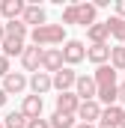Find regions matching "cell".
<instances>
[{"label": "cell", "mask_w": 125, "mask_h": 128, "mask_svg": "<svg viewBox=\"0 0 125 128\" xmlns=\"http://www.w3.org/2000/svg\"><path fill=\"white\" fill-rule=\"evenodd\" d=\"M74 80H78V72L68 68V66H62L60 72L51 74V86H54L57 92H72V90H74Z\"/></svg>", "instance_id": "cell-3"}, {"label": "cell", "mask_w": 125, "mask_h": 128, "mask_svg": "<svg viewBox=\"0 0 125 128\" xmlns=\"http://www.w3.org/2000/svg\"><path fill=\"white\" fill-rule=\"evenodd\" d=\"M104 24H107V30H110V39H116L119 45H125V18H116V15H110Z\"/></svg>", "instance_id": "cell-21"}, {"label": "cell", "mask_w": 125, "mask_h": 128, "mask_svg": "<svg viewBox=\"0 0 125 128\" xmlns=\"http://www.w3.org/2000/svg\"><path fill=\"white\" fill-rule=\"evenodd\" d=\"M78 107H80V98L74 96V92H60V96H57V110H60V113H72V116H74Z\"/></svg>", "instance_id": "cell-16"}, {"label": "cell", "mask_w": 125, "mask_h": 128, "mask_svg": "<svg viewBox=\"0 0 125 128\" xmlns=\"http://www.w3.org/2000/svg\"><path fill=\"white\" fill-rule=\"evenodd\" d=\"M98 122H107V125L119 128L125 122V107H119V104H110V107H101V119Z\"/></svg>", "instance_id": "cell-14"}, {"label": "cell", "mask_w": 125, "mask_h": 128, "mask_svg": "<svg viewBox=\"0 0 125 128\" xmlns=\"http://www.w3.org/2000/svg\"><path fill=\"white\" fill-rule=\"evenodd\" d=\"M74 119H80V122H86V125H95V122L101 119V104H98L95 98H92V101H80Z\"/></svg>", "instance_id": "cell-7"}, {"label": "cell", "mask_w": 125, "mask_h": 128, "mask_svg": "<svg viewBox=\"0 0 125 128\" xmlns=\"http://www.w3.org/2000/svg\"><path fill=\"white\" fill-rule=\"evenodd\" d=\"M21 21L27 24V27H42V24H48V12L39 6V3H27L24 6V15H21Z\"/></svg>", "instance_id": "cell-6"}, {"label": "cell", "mask_w": 125, "mask_h": 128, "mask_svg": "<svg viewBox=\"0 0 125 128\" xmlns=\"http://www.w3.org/2000/svg\"><path fill=\"white\" fill-rule=\"evenodd\" d=\"M48 125H51V128H74V125H78V119H74L72 113H60V110H54V113L48 116Z\"/></svg>", "instance_id": "cell-22"}, {"label": "cell", "mask_w": 125, "mask_h": 128, "mask_svg": "<svg viewBox=\"0 0 125 128\" xmlns=\"http://www.w3.org/2000/svg\"><path fill=\"white\" fill-rule=\"evenodd\" d=\"M27 128H51V125L45 116H39V119H27Z\"/></svg>", "instance_id": "cell-26"}, {"label": "cell", "mask_w": 125, "mask_h": 128, "mask_svg": "<svg viewBox=\"0 0 125 128\" xmlns=\"http://www.w3.org/2000/svg\"><path fill=\"white\" fill-rule=\"evenodd\" d=\"M74 128H95V125H86V122H78Z\"/></svg>", "instance_id": "cell-31"}, {"label": "cell", "mask_w": 125, "mask_h": 128, "mask_svg": "<svg viewBox=\"0 0 125 128\" xmlns=\"http://www.w3.org/2000/svg\"><path fill=\"white\" fill-rule=\"evenodd\" d=\"M9 72H12V68H9V60H6V57L0 54V78H6Z\"/></svg>", "instance_id": "cell-28"}, {"label": "cell", "mask_w": 125, "mask_h": 128, "mask_svg": "<svg viewBox=\"0 0 125 128\" xmlns=\"http://www.w3.org/2000/svg\"><path fill=\"white\" fill-rule=\"evenodd\" d=\"M6 101H9V96H6V92L0 90V107H6Z\"/></svg>", "instance_id": "cell-30"}, {"label": "cell", "mask_w": 125, "mask_h": 128, "mask_svg": "<svg viewBox=\"0 0 125 128\" xmlns=\"http://www.w3.org/2000/svg\"><path fill=\"white\" fill-rule=\"evenodd\" d=\"M113 9H116V18H125V0H116Z\"/></svg>", "instance_id": "cell-29"}, {"label": "cell", "mask_w": 125, "mask_h": 128, "mask_svg": "<svg viewBox=\"0 0 125 128\" xmlns=\"http://www.w3.org/2000/svg\"><path fill=\"white\" fill-rule=\"evenodd\" d=\"M3 39H6V33H3V24H0V42H3Z\"/></svg>", "instance_id": "cell-33"}, {"label": "cell", "mask_w": 125, "mask_h": 128, "mask_svg": "<svg viewBox=\"0 0 125 128\" xmlns=\"http://www.w3.org/2000/svg\"><path fill=\"white\" fill-rule=\"evenodd\" d=\"M27 86L33 90V96H39V98L54 90V86H51V74H45V72H33L30 78H27Z\"/></svg>", "instance_id": "cell-9"}, {"label": "cell", "mask_w": 125, "mask_h": 128, "mask_svg": "<svg viewBox=\"0 0 125 128\" xmlns=\"http://www.w3.org/2000/svg\"><path fill=\"white\" fill-rule=\"evenodd\" d=\"M72 92L80 98V101H92V98H95V80H92V74H78Z\"/></svg>", "instance_id": "cell-8"}, {"label": "cell", "mask_w": 125, "mask_h": 128, "mask_svg": "<svg viewBox=\"0 0 125 128\" xmlns=\"http://www.w3.org/2000/svg\"><path fill=\"white\" fill-rule=\"evenodd\" d=\"M62 27H68V24H78V15H74V3H68L66 9H62Z\"/></svg>", "instance_id": "cell-25"}, {"label": "cell", "mask_w": 125, "mask_h": 128, "mask_svg": "<svg viewBox=\"0 0 125 128\" xmlns=\"http://www.w3.org/2000/svg\"><path fill=\"white\" fill-rule=\"evenodd\" d=\"M3 33L6 36H12V39H24L27 42V36H30V27L18 18V21H3Z\"/></svg>", "instance_id": "cell-20"}, {"label": "cell", "mask_w": 125, "mask_h": 128, "mask_svg": "<svg viewBox=\"0 0 125 128\" xmlns=\"http://www.w3.org/2000/svg\"><path fill=\"white\" fill-rule=\"evenodd\" d=\"M60 68H62V54H60V48H42V66H39V72L54 74V72H60Z\"/></svg>", "instance_id": "cell-4"}, {"label": "cell", "mask_w": 125, "mask_h": 128, "mask_svg": "<svg viewBox=\"0 0 125 128\" xmlns=\"http://www.w3.org/2000/svg\"><path fill=\"white\" fill-rule=\"evenodd\" d=\"M107 66L119 74V72H125V45H116V48H110V60H107Z\"/></svg>", "instance_id": "cell-23"}, {"label": "cell", "mask_w": 125, "mask_h": 128, "mask_svg": "<svg viewBox=\"0 0 125 128\" xmlns=\"http://www.w3.org/2000/svg\"><path fill=\"white\" fill-rule=\"evenodd\" d=\"M116 104L125 107V84H116Z\"/></svg>", "instance_id": "cell-27"}, {"label": "cell", "mask_w": 125, "mask_h": 128, "mask_svg": "<svg viewBox=\"0 0 125 128\" xmlns=\"http://www.w3.org/2000/svg\"><path fill=\"white\" fill-rule=\"evenodd\" d=\"M42 110H45V101H42L39 96H24V101H21V113H24L27 119H39Z\"/></svg>", "instance_id": "cell-12"}, {"label": "cell", "mask_w": 125, "mask_h": 128, "mask_svg": "<svg viewBox=\"0 0 125 128\" xmlns=\"http://www.w3.org/2000/svg\"><path fill=\"white\" fill-rule=\"evenodd\" d=\"M0 128H3V122H0Z\"/></svg>", "instance_id": "cell-35"}, {"label": "cell", "mask_w": 125, "mask_h": 128, "mask_svg": "<svg viewBox=\"0 0 125 128\" xmlns=\"http://www.w3.org/2000/svg\"><path fill=\"white\" fill-rule=\"evenodd\" d=\"M0 122H3V128H27V116H24L21 110H12V113H6Z\"/></svg>", "instance_id": "cell-24"}, {"label": "cell", "mask_w": 125, "mask_h": 128, "mask_svg": "<svg viewBox=\"0 0 125 128\" xmlns=\"http://www.w3.org/2000/svg\"><path fill=\"white\" fill-rule=\"evenodd\" d=\"M62 54V66H68V68H74L78 63H84L86 60V45L80 42V39H66L60 48Z\"/></svg>", "instance_id": "cell-2"}, {"label": "cell", "mask_w": 125, "mask_h": 128, "mask_svg": "<svg viewBox=\"0 0 125 128\" xmlns=\"http://www.w3.org/2000/svg\"><path fill=\"white\" fill-rule=\"evenodd\" d=\"M86 60L92 66H104L110 60V45H90L86 48Z\"/></svg>", "instance_id": "cell-18"}, {"label": "cell", "mask_w": 125, "mask_h": 128, "mask_svg": "<svg viewBox=\"0 0 125 128\" xmlns=\"http://www.w3.org/2000/svg\"><path fill=\"white\" fill-rule=\"evenodd\" d=\"M21 66H24V72H39V66H42V48L27 45L24 54H21Z\"/></svg>", "instance_id": "cell-11"}, {"label": "cell", "mask_w": 125, "mask_h": 128, "mask_svg": "<svg viewBox=\"0 0 125 128\" xmlns=\"http://www.w3.org/2000/svg\"><path fill=\"white\" fill-rule=\"evenodd\" d=\"M86 39H90V45H107V39H110L107 24L104 21H95L92 27H86Z\"/></svg>", "instance_id": "cell-15"}, {"label": "cell", "mask_w": 125, "mask_h": 128, "mask_svg": "<svg viewBox=\"0 0 125 128\" xmlns=\"http://www.w3.org/2000/svg\"><path fill=\"white\" fill-rule=\"evenodd\" d=\"M119 128H125V122H122V125H119Z\"/></svg>", "instance_id": "cell-34"}, {"label": "cell", "mask_w": 125, "mask_h": 128, "mask_svg": "<svg viewBox=\"0 0 125 128\" xmlns=\"http://www.w3.org/2000/svg\"><path fill=\"white\" fill-rule=\"evenodd\" d=\"M24 0H0V15H3V21H18L21 15H24Z\"/></svg>", "instance_id": "cell-10"}, {"label": "cell", "mask_w": 125, "mask_h": 128, "mask_svg": "<svg viewBox=\"0 0 125 128\" xmlns=\"http://www.w3.org/2000/svg\"><path fill=\"white\" fill-rule=\"evenodd\" d=\"M6 96H21L24 90H27V74L24 72H9L6 78H3V86H0Z\"/></svg>", "instance_id": "cell-5"}, {"label": "cell", "mask_w": 125, "mask_h": 128, "mask_svg": "<svg viewBox=\"0 0 125 128\" xmlns=\"http://www.w3.org/2000/svg\"><path fill=\"white\" fill-rule=\"evenodd\" d=\"M0 48H3V57L9 60V57H21L24 48H27V42H24V39H12V36H6V39L0 42Z\"/></svg>", "instance_id": "cell-19"}, {"label": "cell", "mask_w": 125, "mask_h": 128, "mask_svg": "<svg viewBox=\"0 0 125 128\" xmlns=\"http://www.w3.org/2000/svg\"><path fill=\"white\" fill-rule=\"evenodd\" d=\"M74 15H78V24L80 27H92L98 9H95L92 3H74Z\"/></svg>", "instance_id": "cell-13"}, {"label": "cell", "mask_w": 125, "mask_h": 128, "mask_svg": "<svg viewBox=\"0 0 125 128\" xmlns=\"http://www.w3.org/2000/svg\"><path fill=\"white\" fill-rule=\"evenodd\" d=\"M27 39L36 48H57L66 42V27L62 24H42V27H33Z\"/></svg>", "instance_id": "cell-1"}, {"label": "cell", "mask_w": 125, "mask_h": 128, "mask_svg": "<svg viewBox=\"0 0 125 128\" xmlns=\"http://www.w3.org/2000/svg\"><path fill=\"white\" fill-rule=\"evenodd\" d=\"M92 80H95V86H113V84H116V72H113L107 63H104V66H95Z\"/></svg>", "instance_id": "cell-17"}, {"label": "cell", "mask_w": 125, "mask_h": 128, "mask_svg": "<svg viewBox=\"0 0 125 128\" xmlns=\"http://www.w3.org/2000/svg\"><path fill=\"white\" fill-rule=\"evenodd\" d=\"M95 128H113V125H107V122H98V125H95Z\"/></svg>", "instance_id": "cell-32"}]
</instances>
